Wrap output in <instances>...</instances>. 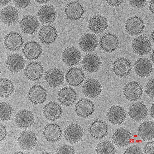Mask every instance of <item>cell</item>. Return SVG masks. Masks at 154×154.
<instances>
[{
	"mask_svg": "<svg viewBox=\"0 0 154 154\" xmlns=\"http://www.w3.org/2000/svg\"><path fill=\"white\" fill-rule=\"evenodd\" d=\"M12 106L7 102L1 103V121H7L10 119L13 113Z\"/></svg>",
	"mask_w": 154,
	"mask_h": 154,
	"instance_id": "74e56055",
	"label": "cell"
},
{
	"mask_svg": "<svg viewBox=\"0 0 154 154\" xmlns=\"http://www.w3.org/2000/svg\"><path fill=\"white\" fill-rule=\"evenodd\" d=\"M88 131L91 137L99 140L107 136L109 133L108 125L103 120L96 119L90 124Z\"/></svg>",
	"mask_w": 154,
	"mask_h": 154,
	"instance_id": "6da1fadb",
	"label": "cell"
},
{
	"mask_svg": "<svg viewBox=\"0 0 154 154\" xmlns=\"http://www.w3.org/2000/svg\"><path fill=\"white\" fill-rule=\"evenodd\" d=\"M81 64L86 72L88 73H94L100 69L102 66V61L97 54H88L83 58Z\"/></svg>",
	"mask_w": 154,
	"mask_h": 154,
	"instance_id": "7402d4cb",
	"label": "cell"
},
{
	"mask_svg": "<svg viewBox=\"0 0 154 154\" xmlns=\"http://www.w3.org/2000/svg\"><path fill=\"white\" fill-rule=\"evenodd\" d=\"M1 142L4 141L5 139L7 136V128L4 125L1 124Z\"/></svg>",
	"mask_w": 154,
	"mask_h": 154,
	"instance_id": "f6af8a7d",
	"label": "cell"
},
{
	"mask_svg": "<svg viewBox=\"0 0 154 154\" xmlns=\"http://www.w3.org/2000/svg\"><path fill=\"white\" fill-rule=\"evenodd\" d=\"M124 154H143L141 149L137 145L128 146L125 149Z\"/></svg>",
	"mask_w": 154,
	"mask_h": 154,
	"instance_id": "60d3db41",
	"label": "cell"
},
{
	"mask_svg": "<svg viewBox=\"0 0 154 154\" xmlns=\"http://www.w3.org/2000/svg\"><path fill=\"white\" fill-rule=\"evenodd\" d=\"M38 142L35 133L32 131H24L18 137V145L24 150H30L34 148Z\"/></svg>",
	"mask_w": 154,
	"mask_h": 154,
	"instance_id": "484cf974",
	"label": "cell"
},
{
	"mask_svg": "<svg viewBox=\"0 0 154 154\" xmlns=\"http://www.w3.org/2000/svg\"><path fill=\"white\" fill-rule=\"evenodd\" d=\"M95 151L97 154H115L116 150L113 143L108 140L102 141L96 146Z\"/></svg>",
	"mask_w": 154,
	"mask_h": 154,
	"instance_id": "8d00e7d4",
	"label": "cell"
},
{
	"mask_svg": "<svg viewBox=\"0 0 154 154\" xmlns=\"http://www.w3.org/2000/svg\"><path fill=\"white\" fill-rule=\"evenodd\" d=\"M112 69L116 75L120 78H125L132 72V64L128 59L120 57L113 62Z\"/></svg>",
	"mask_w": 154,
	"mask_h": 154,
	"instance_id": "9c48e42d",
	"label": "cell"
},
{
	"mask_svg": "<svg viewBox=\"0 0 154 154\" xmlns=\"http://www.w3.org/2000/svg\"><path fill=\"white\" fill-rule=\"evenodd\" d=\"M57 16L56 9L51 4L41 6L37 12V16L38 19L42 23L44 24H50L54 22Z\"/></svg>",
	"mask_w": 154,
	"mask_h": 154,
	"instance_id": "4316f807",
	"label": "cell"
},
{
	"mask_svg": "<svg viewBox=\"0 0 154 154\" xmlns=\"http://www.w3.org/2000/svg\"><path fill=\"white\" fill-rule=\"evenodd\" d=\"M15 153H17V154H23V153H24L23 152L21 151H17L16 152H15Z\"/></svg>",
	"mask_w": 154,
	"mask_h": 154,
	"instance_id": "db71d44e",
	"label": "cell"
},
{
	"mask_svg": "<svg viewBox=\"0 0 154 154\" xmlns=\"http://www.w3.org/2000/svg\"><path fill=\"white\" fill-rule=\"evenodd\" d=\"M25 64V59L19 53H13L10 54L5 61L7 69L12 73H17L22 71Z\"/></svg>",
	"mask_w": 154,
	"mask_h": 154,
	"instance_id": "52a82bcc",
	"label": "cell"
},
{
	"mask_svg": "<svg viewBox=\"0 0 154 154\" xmlns=\"http://www.w3.org/2000/svg\"><path fill=\"white\" fill-rule=\"evenodd\" d=\"M58 35L56 29L51 25H43L38 33V37L43 44H52L57 40Z\"/></svg>",
	"mask_w": 154,
	"mask_h": 154,
	"instance_id": "2e32d148",
	"label": "cell"
},
{
	"mask_svg": "<svg viewBox=\"0 0 154 154\" xmlns=\"http://www.w3.org/2000/svg\"><path fill=\"white\" fill-rule=\"evenodd\" d=\"M2 22L7 26H11L19 20V16L18 10L13 6L9 5L4 7L0 13Z\"/></svg>",
	"mask_w": 154,
	"mask_h": 154,
	"instance_id": "1f68e13d",
	"label": "cell"
},
{
	"mask_svg": "<svg viewBox=\"0 0 154 154\" xmlns=\"http://www.w3.org/2000/svg\"><path fill=\"white\" fill-rule=\"evenodd\" d=\"M103 88L97 79H91L87 80L84 84L82 91L86 97L90 98H97L102 92Z\"/></svg>",
	"mask_w": 154,
	"mask_h": 154,
	"instance_id": "ffe728a7",
	"label": "cell"
},
{
	"mask_svg": "<svg viewBox=\"0 0 154 154\" xmlns=\"http://www.w3.org/2000/svg\"><path fill=\"white\" fill-rule=\"evenodd\" d=\"M45 80L46 83L51 87H57L64 83V76L63 72L57 67H52L46 72Z\"/></svg>",
	"mask_w": 154,
	"mask_h": 154,
	"instance_id": "4fadbf2b",
	"label": "cell"
},
{
	"mask_svg": "<svg viewBox=\"0 0 154 154\" xmlns=\"http://www.w3.org/2000/svg\"><path fill=\"white\" fill-rule=\"evenodd\" d=\"M84 8L79 2L73 1L67 3L64 9L66 17L69 20L75 21L80 20L83 16Z\"/></svg>",
	"mask_w": 154,
	"mask_h": 154,
	"instance_id": "5bb4252c",
	"label": "cell"
},
{
	"mask_svg": "<svg viewBox=\"0 0 154 154\" xmlns=\"http://www.w3.org/2000/svg\"><path fill=\"white\" fill-rule=\"evenodd\" d=\"M43 116L48 120L55 122L59 119L63 114L61 106L57 103L52 101L48 103L43 107Z\"/></svg>",
	"mask_w": 154,
	"mask_h": 154,
	"instance_id": "44dd1931",
	"label": "cell"
},
{
	"mask_svg": "<svg viewBox=\"0 0 154 154\" xmlns=\"http://www.w3.org/2000/svg\"><path fill=\"white\" fill-rule=\"evenodd\" d=\"M150 114L151 116L154 119V103H152L150 109Z\"/></svg>",
	"mask_w": 154,
	"mask_h": 154,
	"instance_id": "681fc988",
	"label": "cell"
},
{
	"mask_svg": "<svg viewBox=\"0 0 154 154\" xmlns=\"http://www.w3.org/2000/svg\"><path fill=\"white\" fill-rule=\"evenodd\" d=\"M106 2L110 6L113 7H117L121 5L123 1H106Z\"/></svg>",
	"mask_w": 154,
	"mask_h": 154,
	"instance_id": "bcb514c9",
	"label": "cell"
},
{
	"mask_svg": "<svg viewBox=\"0 0 154 154\" xmlns=\"http://www.w3.org/2000/svg\"><path fill=\"white\" fill-rule=\"evenodd\" d=\"M82 54L78 49L73 47H67L63 51L62 60L64 63L69 66L78 65L81 59Z\"/></svg>",
	"mask_w": 154,
	"mask_h": 154,
	"instance_id": "d6986e66",
	"label": "cell"
},
{
	"mask_svg": "<svg viewBox=\"0 0 154 154\" xmlns=\"http://www.w3.org/2000/svg\"><path fill=\"white\" fill-rule=\"evenodd\" d=\"M32 2L31 1H13V2L17 7L20 9H25L30 6Z\"/></svg>",
	"mask_w": 154,
	"mask_h": 154,
	"instance_id": "b9f144b4",
	"label": "cell"
},
{
	"mask_svg": "<svg viewBox=\"0 0 154 154\" xmlns=\"http://www.w3.org/2000/svg\"><path fill=\"white\" fill-rule=\"evenodd\" d=\"M59 102L66 107L70 106L75 102L77 94L75 90L70 87H65L60 89L57 94Z\"/></svg>",
	"mask_w": 154,
	"mask_h": 154,
	"instance_id": "83f0119b",
	"label": "cell"
},
{
	"mask_svg": "<svg viewBox=\"0 0 154 154\" xmlns=\"http://www.w3.org/2000/svg\"><path fill=\"white\" fill-rule=\"evenodd\" d=\"M150 39L146 36L141 35L134 38L132 42V49L136 54L139 56L146 55L152 49Z\"/></svg>",
	"mask_w": 154,
	"mask_h": 154,
	"instance_id": "30bf717a",
	"label": "cell"
},
{
	"mask_svg": "<svg viewBox=\"0 0 154 154\" xmlns=\"http://www.w3.org/2000/svg\"><path fill=\"white\" fill-rule=\"evenodd\" d=\"M50 1H35V2H37V3L39 4H45L49 2Z\"/></svg>",
	"mask_w": 154,
	"mask_h": 154,
	"instance_id": "f907efd6",
	"label": "cell"
},
{
	"mask_svg": "<svg viewBox=\"0 0 154 154\" xmlns=\"http://www.w3.org/2000/svg\"><path fill=\"white\" fill-rule=\"evenodd\" d=\"M131 6L134 8H141L144 7L146 5L147 1H128Z\"/></svg>",
	"mask_w": 154,
	"mask_h": 154,
	"instance_id": "ee69618b",
	"label": "cell"
},
{
	"mask_svg": "<svg viewBox=\"0 0 154 154\" xmlns=\"http://www.w3.org/2000/svg\"><path fill=\"white\" fill-rule=\"evenodd\" d=\"M143 90L141 85L136 81L130 82L125 85L123 93L124 97L130 102H135L142 97Z\"/></svg>",
	"mask_w": 154,
	"mask_h": 154,
	"instance_id": "7a4b0ae2",
	"label": "cell"
},
{
	"mask_svg": "<svg viewBox=\"0 0 154 154\" xmlns=\"http://www.w3.org/2000/svg\"><path fill=\"white\" fill-rule=\"evenodd\" d=\"M22 51L27 60H35L41 56L42 53V47L37 41H30L24 45Z\"/></svg>",
	"mask_w": 154,
	"mask_h": 154,
	"instance_id": "e0dca14e",
	"label": "cell"
},
{
	"mask_svg": "<svg viewBox=\"0 0 154 154\" xmlns=\"http://www.w3.org/2000/svg\"><path fill=\"white\" fill-rule=\"evenodd\" d=\"M132 138L131 132L126 128L122 127L115 130L112 134V140L116 146L122 148L127 146Z\"/></svg>",
	"mask_w": 154,
	"mask_h": 154,
	"instance_id": "603a6c76",
	"label": "cell"
},
{
	"mask_svg": "<svg viewBox=\"0 0 154 154\" xmlns=\"http://www.w3.org/2000/svg\"><path fill=\"white\" fill-rule=\"evenodd\" d=\"M154 122L151 121H147L139 125L138 134L139 137L143 141H147L154 139Z\"/></svg>",
	"mask_w": 154,
	"mask_h": 154,
	"instance_id": "e575fe53",
	"label": "cell"
},
{
	"mask_svg": "<svg viewBox=\"0 0 154 154\" xmlns=\"http://www.w3.org/2000/svg\"><path fill=\"white\" fill-rule=\"evenodd\" d=\"M11 1H2V0H0V6L2 7L8 4Z\"/></svg>",
	"mask_w": 154,
	"mask_h": 154,
	"instance_id": "c3c4849f",
	"label": "cell"
},
{
	"mask_svg": "<svg viewBox=\"0 0 154 154\" xmlns=\"http://www.w3.org/2000/svg\"><path fill=\"white\" fill-rule=\"evenodd\" d=\"M50 153V152H43V153Z\"/></svg>",
	"mask_w": 154,
	"mask_h": 154,
	"instance_id": "11a10c76",
	"label": "cell"
},
{
	"mask_svg": "<svg viewBox=\"0 0 154 154\" xmlns=\"http://www.w3.org/2000/svg\"><path fill=\"white\" fill-rule=\"evenodd\" d=\"M107 117L112 124L118 125L122 124L126 120L127 113L124 108L121 106L114 105L108 111Z\"/></svg>",
	"mask_w": 154,
	"mask_h": 154,
	"instance_id": "8992f818",
	"label": "cell"
},
{
	"mask_svg": "<svg viewBox=\"0 0 154 154\" xmlns=\"http://www.w3.org/2000/svg\"><path fill=\"white\" fill-rule=\"evenodd\" d=\"M15 117L17 126L22 129H26L30 128L35 122L33 114L30 110L26 109L19 111Z\"/></svg>",
	"mask_w": 154,
	"mask_h": 154,
	"instance_id": "f546056e",
	"label": "cell"
},
{
	"mask_svg": "<svg viewBox=\"0 0 154 154\" xmlns=\"http://www.w3.org/2000/svg\"><path fill=\"white\" fill-rule=\"evenodd\" d=\"M79 45L82 51L86 52H93L98 47V41L97 37L93 34L86 33L80 38Z\"/></svg>",
	"mask_w": 154,
	"mask_h": 154,
	"instance_id": "d6a6232c",
	"label": "cell"
},
{
	"mask_svg": "<svg viewBox=\"0 0 154 154\" xmlns=\"http://www.w3.org/2000/svg\"><path fill=\"white\" fill-rule=\"evenodd\" d=\"M154 1L153 0V1H151L150 3H149V9L150 10V11L152 12V13L153 14V7H154Z\"/></svg>",
	"mask_w": 154,
	"mask_h": 154,
	"instance_id": "7dc6e473",
	"label": "cell"
},
{
	"mask_svg": "<svg viewBox=\"0 0 154 154\" xmlns=\"http://www.w3.org/2000/svg\"><path fill=\"white\" fill-rule=\"evenodd\" d=\"M46 89L41 85L32 86L29 90L28 98L30 102L35 105L41 104L45 102L47 97Z\"/></svg>",
	"mask_w": 154,
	"mask_h": 154,
	"instance_id": "ac0fdd59",
	"label": "cell"
},
{
	"mask_svg": "<svg viewBox=\"0 0 154 154\" xmlns=\"http://www.w3.org/2000/svg\"><path fill=\"white\" fill-rule=\"evenodd\" d=\"M63 131L60 125L56 123H50L43 129V135L48 142L54 143L59 141L62 137Z\"/></svg>",
	"mask_w": 154,
	"mask_h": 154,
	"instance_id": "3957f363",
	"label": "cell"
},
{
	"mask_svg": "<svg viewBox=\"0 0 154 154\" xmlns=\"http://www.w3.org/2000/svg\"><path fill=\"white\" fill-rule=\"evenodd\" d=\"M65 77L67 84L75 87L82 84L85 78L83 70L77 67H72L67 70Z\"/></svg>",
	"mask_w": 154,
	"mask_h": 154,
	"instance_id": "836d02e7",
	"label": "cell"
},
{
	"mask_svg": "<svg viewBox=\"0 0 154 154\" xmlns=\"http://www.w3.org/2000/svg\"><path fill=\"white\" fill-rule=\"evenodd\" d=\"M13 81L7 78H3L0 81V95L2 98H7L11 96L14 91Z\"/></svg>",
	"mask_w": 154,
	"mask_h": 154,
	"instance_id": "d590c367",
	"label": "cell"
},
{
	"mask_svg": "<svg viewBox=\"0 0 154 154\" xmlns=\"http://www.w3.org/2000/svg\"><path fill=\"white\" fill-rule=\"evenodd\" d=\"M84 133L83 129L79 125L72 123L65 129L64 137L67 142L72 144L76 143L82 139Z\"/></svg>",
	"mask_w": 154,
	"mask_h": 154,
	"instance_id": "277c9868",
	"label": "cell"
},
{
	"mask_svg": "<svg viewBox=\"0 0 154 154\" xmlns=\"http://www.w3.org/2000/svg\"><path fill=\"white\" fill-rule=\"evenodd\" d=\"M153 36H154V32H153V30L152 32L151 33V39H152L153 43L154 42Z\"/></svg>",
	"mask_w": 154,
	"mask_h": 154,
	"instance_id": "f5cc1de1",
	"label": "cell"
},
{
	"mask_svg": "<svg viewBox=\"0 0 154 154\" xmlns=\"http://www.w3.org/2000/svg\"><path fill=\"white\" fill-rule=\"evenodd\" d=\"M75 110L79 116L83 118H88L94 113V105L92 101L89 99L81 98L76 103Z\"/></svg>",
	"mask_w": 154,
	"mask_h": 154,
	"instance_id": "5b68a950",
	"label": "cell"
},
{
	"mask_svg": "<svg viewBox=\"0 0 154 154\" xmlns=\"http://www.w3.org/2000/svg\"><path fill=\"white\" fill-rule=\"evenodd\" d=\"M154 78L149 80L146 87V93L151 99H154Z\"/></svg>",
	"mask_w": 154,
	"mask_h": 154,
	"instance_id": "ab89813d",
	"label": "cell"
},
{
	"mask_svg": "<svg viewBox=\"0 0 154 154\" xmlns=\"http://www.w3.org/2000/svg\"><path fill=\"white\" fill-rule=\"evenodd\" d=\"M44 73V69L40 62L32 61L29 63L25 67L24 74L29 80L36 82L42 78Z\"/></svg>",
	"mask_w": 154,
	"mask_h": 154,
	"instance_id": "7c38bea8",
	"label": "cell"
},
{
	"mask_svg": "<svg viewBox=\"0 0 154 154\" xmlns=\"http://www.w3.org/2000/svg\"><path fill=\"white\" fill-rule=\"evenodd\" d=\"M143 151L144 153L154 154V142L150 141L147 143L144 146Z\"/></svg>",
	"mask_w": 154,
	"mask_h": 154,
	"instance_id": "7bdbcfd3",
	"label": "cell"
},
{
	"mask_svg": "<svg viewBox=\"0 0 154 154\" xmlns=\"http://www.w3.org/2000/svg\"><path fill=\"white\" fill-rule=\"evenodd\" d=\"M145 27V23L142 19L137 16L128 19L125 26L127 32L133 36L140 35L143 32Z\"/></svg>",
	"mask_w": 154,
	"mask_h": 154,
	"instance_id": "4dcf8cb0",
	"label": "cell"
},
{
	"mask_svg": "<svg viewBox=\"0 0 154 154\" xmlns=\"http://www.w3.org/2000/svg\"><path fill=\"white\" fill-rule=\"evenodd\" d=\"M108 25L106 18L99 14H95L91 17L88 22L89 30L98 35L101 34L106 30Z\"/></svg>",
	"mask_w": 154,
	"mask_h": 154,
	"instance_id": "f1b7e54d",
	"label": "cell"
},
{
	"mask_svg": "<svg viewBox=\"0 0 154 154\" xmlns=\"http://www.w3.org/2000/svg\"><path fill=\"white\" fill-rule=\"evenodd\" d=\"M4 45L9 51H16L20 50L23 45V38L20 33L11 32L7 34L4 40Z\"/></svg>",
	"mask_w": 154,
	"mask_h": 154,
	"instance_id": "8fae6325",
	"label": "cell"
},
{
	"mask_svg": "<svg viewBox=\"0 0 154 154\" xmlns=\"http://www.w3.org/2000/svg\"><path fill=\"white\" fill-rule=\"evenodd\" d=\"M100 47L105 52L112 53L119 48V38L114 33L107 32L101 37L100 40Z\"/></svg>",
	"mask_w": 154,
	"mask_h": 154,
	"instance_id": "ba28073f",
	"label": "cell"
},
{
	"mask_svg": "<svg viewBox=\"0 0 154 154\" xmlns=\"http://www.w3.org/2000/svg\"><path fill=\"white\" fill-rule=\"evenodd\" d=\"M148 113V109L146 105L142 102L132 104L128 112L129 117L134 122H138L146 119Z\"/></svg>",
	"mask_w": 154,
	"mask_h": 154,
	"instance_id": "cb8c5ba5",
	"label": "cell"
},
{
	"mask_svg": "<svg viewBox=\"0 0 154 154\" xmlns=\"http://www.w3.org/2000/svg\"><path fill=\"white\" fill-rule=\"evenodd\" d=\"M75 151L73 147L66 144H63L57 148L56 154H75Z\"/></svg>",
	"mask_w": 154,
	"mask_h": 154,
	"instance_id": "f35d334b",
	"label": "cell"
},
{
	"mask_svg": "<svg viewBox=\"0 0 154 154\" xmlns=\"http://www.w3.org/2000/svg\"><path fill=\"white\" fill-rule=\"evenodd\" d=\"M39 26V22L37 18L32 15L23 16L19 22V27L21 31L27 35L34 34Z\"/></svg>",
	"mask_w": 154,
	"mask_h": 154,
	"instance_id": "9a60e30c",
	"label": "cell"
},
{
	"mask_svg": "<svg viewBox=\"0 0 154 154\" xmlns=\"http://www.w3.org/2000/svg\"><path fill=\"white\" fill-rule=\"evenodd\" d=\"M133 67L135 73L141 78H146L150 76L153 70L152 62L146 58L138 59L135 62Z\"/></svg>",
	"mask_w": 154,
	"mask_h": 154,
	"instance_id": "d4e9b609",
	"label": "cell"
},
{
	"mask_svg": "<svg viewBox=\"0 0 154 154\" xmlns=\"http://www.w3.org/2000/svg\"><path fill=\"white\" fill-rule=\"evenodd\" d=\"M151 59L152 61V62H154V51L153 50L152 51V53L151 56Z\"/></svg>",
	"mask_w": 154,
	"mask_h": 154,
	"instance_id": "816d5d0a",
	"label": "cell"
}]
</instances>
